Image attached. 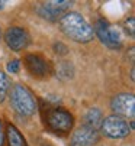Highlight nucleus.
<instances>
[{
	"label": "nucleus",
	"mask_w": 135,
	"mask_h": 146,
	"mask_svg": "<svg viewBox=\"0 0 135 146\" xmlns=\"http://www.w3.org/2000/svg\"><path fill=\"white\" fill-rule=\"evenodd\" d=\"M0 39H2V31H0Z\"/></svg>",
	"instance_id": "4be33fe9"
},
{
	"label": "nucleus",
	"mask_w": 135,
	"mask_h": 146,
	"mask_svg": "<svg viewBox=\"0 0 135 146\" xmlns=\"http://www.w3.org/2000/svg\"><path fill=\"white\" fill-rule=\"evenodd\" d=\"M5 145V132H3V124L2 120H0V146Z\"/></svg>",
	"instance_id": "a211bd4d"
},
{
	"label": "nucleus",
	"mask_w": 135,
	"mask_h": 146,
	"mask_svg": "<svg viewBox=\"0 0 135 146\" xmlns=\"http://www.w3.org/2000/svg\"><path fill=\"white\" fill-rule=\"evenodd\" d=\"M129 55H131V62L134 64V48H131V49H129Z\"/></svg>",
	"instance_id": "6ab92c4d"
},
{
	"label": "nucleus",
	"mask_w": 135,
	"mask_h": 146,
	"mask_svg": "<svg viewBox=\"0 0 135 146\" xmlns=\"http://www.w3.org/2000/svg\"><path fill=\"white\" fill-rule=\"evenodd\" d=\"M60 26L62 33L74 42L87 44L93 39V28L87 23V20L77 12L64 13L60 19Z\"/></svg>",
	"instance_id": "f257e3e1"
},
{
	"label": "nucleus",
	"mask_w": 135,
	"mask_h": 146,
	"mask_svg": "<svg viewBox=\"0 0 135 146\" xmlns=\"http://www.w3.org/2000/svg\"><path fill=\"white\" fill-rule=\"evenodd\" d=\"M135 78V75H134V68L131 70V80H134Z\"/></svg>",
	"instance_id": "aec40b11"
},
{
	"label": "nucleus",
	"mask_w": 135,
	"mask_h": 146,
	"mask_svg": "<svg viewBox=\"0 0 135 146\" xmlns=\"http://www.w3.org/2000/svg\"><path fill=\"white\" fill-rule=\"evenodd\" d=\"M57 77L60 80H62V81L71 80L74 77V67L71 65V62H67V61L58 62V65H57Z\"/></svg>",
	"instance_id": "ddd939ff"
},
{
	"label": "nucleus",
	"mask_w": 135,
	"mask_h": 146,
	"mask_svg": "<svg viewBox=\"0 0 135 146\" xmlns=\"http://www.w3.org/2000/svg\"><path fill=\"white\" fill-rule=\"evenodd\" d=\"M9 87H10V81H9L7 75L0 71V103L5 101V98L9 93Z\"/></svg>",
	"instance_id": "4468645a"
},
{
	"label": "nucleus",
	"mask_w": 135,
	"mask_h": 146,
	"mask_svg": "<svg viewBox=\"0 0 135 146\" xmlns=\"http://www.w3.org/2000/svg\"><path fill=\"white\" fill-rule=\"evenodd\" d=\"M47 123L48 126L58 133H69L73 129V124H74V117L65 111L64 109H51L47 114Z\"/></svg>",
	"instance_id": "7ed1b4c3"
},
{
	"label": "nucleus",
	"mask_w": 135,
	"mask_h": 146,
	"mask_svg": "<svg viewBox=\"0 0 135 146\" xmlns=\"http://www.w3.org/2000/svg\"><path fill=\"white\" fill-rule=\"evenodd\" d=\"M12 107L22 116H32L36 110V101L28 87L22 84H15L10 94Z\"/></svg>",
	"instance_id": "f03ea898"
},
{
	"label": "nucleus",
	"mask_w": 135,
	"mask_h": 146,
	"mask_svg": "<svg viewBox=\"0 0 135 146\" xmlns=\"http://www.w3.org/2000/svg\"><path fill=\"white\" fill-rule=\"evenodd\" d=\"M110 107L116 113V116L134 117L135 114V97L128 93H122L114 97L110 103Z\"/></svg>",
	"instance_id": "6e6552de"
},
{
	"label": "nucleus",
	"mask_w": 135,
	"mask_h": 146,
	"mask_svg": "<svg viewBox=\"0 0 135 146\" xmlns=\"http://www.w3.org/2000/svg\"><path fill=\"white\" fill-rule=\"evenodd\" d=\"M42 146H51V145H42Z\"/></svg>",
	"instance_id": "5701e85b"
},
{
	"label": "nucleus",
	"mask_w": 135,
	"mask_h": 146,
	"mask_svg": "<svg viewBox=\"0 0 135 146\" xmlns=\"http://www.w3.org/2000/svg\"><path fill=\"white\" fill-rule=\"evenodd\" d=\"M102 121H103V116H102V111L99 109H90L84 114V126L93 129L96 132L102 126Z\"/></svg>",
	"instance_id": "9b49d317"
},
{
	"label": "nucleus",
	"mask_w": 135,
	"mask_h": 146,
	"mask_svg": "<svg viewBox=\"0 0 135 146\" xmlns=\"http://www.w3.org/2000/svg\"><path fill=\"white\" fill-rule=\"evenodd\" d=\"M93 33H96L99 36V39L102 42L110 48V49H118L121 48V36H119V32L112 28L106 20L103 19H99L96 20L95 23V28H93Z\"/></svg>",
	"instance_id": "20e7f679"
},
{
	"label": "nucleus",
	"mask_w": 135,
	"mask_h": 146,
	"mask_svg": "<svg viewBox=\"0 0 135 146\" xmlns=\"http://www.w3.org/2000/svg\"><path fill=\"white\" fill-rule=\"evenodd\" d=\"M70 6H71V2H65V0H52V2H47L44 5H39L35 10L41 17L54 22V20H57L58 17L61 19L64 12Z\"/></svg>",
	"instance_id": "423d86ee"
},
{
	"label": "nucleus",
	"mask_w": 135,
	"mask_h": 146,
	"mask_svg": "<svg viewBox=\"0 0 135 146\" xmlns=\"http://www.w3.org/2000/svg\"><path fill=\"white\" fill-rule=\"evenodd\" d=\"M54 51L58 55H65L67 52H69V48H67L64 44H61V42H57V44H54Z\"/></svg>",
	"instance_id": "dca6fc26"
},
{
	"label": "nucleus",
	"mask_w": 135,
	"mask_h": 146,
	"mask_svg": "<svg viewBox=\"0 0 135 146\" xmlns=\"http://www.w3.org/2000/svg\"><path fill=\"white\" fill-rule=\"evenodd\" d=\"M5 40L7 46L12 49V51H24L29 42H31V38H29V33L24 29V28H17V26H13V28H9L5 33Z\"/></svg>",
	"instance_id": "0eeeda50"
},
{
	"label": "nucleus",
	"mask_w": 135,
	"mask_h": 146,
	"mask_svg": "<svg viewBox=\"0 0 135 146\" xmlns=\"http://www.w3.org/2000/svg\"><path fill=\"white\" fill-rule=\"evenodd\" d=\"M3 9V2H0V10Z\"/></svg>",
	"instance_id": "412c9836"
},
{
	"label": "nucleus",
	"mask_w": 135,
	"mask_h": 146,
	"mask_svg": "<svg viewBox=\"0 0 135 146\" xmlns=\"http://www.w3.org/2000/svg\"><path fill=\"white\" fill-rule=\"evenodd\" d=\"M25 64H26V68L29 70V72L35 77H45L50 71L48 62L39 55H26Z\"/></svg>",
	"instance_id": "9d476101"
},
{
	"label": "nucleus",
	"mask_w": 135,
	"mask_h": 146,
	"mask_svg": "<svg viewBox=\"0 0 135 146\" xmlns=\"http://www.w3.org/2000/svg\"><path fill=\"white\" fill-rule=\"evenodd\" d=\"M125 26H126V31H129V35L134 36L135 35V19L134 17H129L126 22H125Z\"/></svg>",
	"instance_id": "f3484780"
},
{
	"label": "nucleus",
	"mask_w": 135,
	"mask_h": 146,
	"mask_svg": "<svg viewBox=\"0 0 135 146\" xmlns=\"http://www.w3.org/2000/svg\"><path fill=\"white\" fill-rule=\"evenodd\" d=\"M99 142V133L90 127H79L70 139V146H93Z\"/></svg>",
	"instance_id": "1a4fd4ad"
},
{
	"label": "nucleus",
	"mask_w": 135,
	"mask_h": 146,
	"mask_svg": "<svg viewBox=\"0 0 135 146\" xmlns=\"http://www.w3.org/2000/svg\"><path fill=\"white\" fill-rule=\"evenodd\" d=\"M19 68H20V61L19 59H13L7 64V71L12 72V74H16L19 72Z\"/></svg>",
	"instance_id": "2eb2a0df"
},
{
	"label": "nucleus",
	"mask_w": 135,
	"mask_h": 146,
	"mask_svg": "<svg viewBox=\"0 0 135 146\" xmlns=\"http://www.w3.org/2000/svg\"><path fill=\"white\" fill-rule=\"evenodd\" d=\"M5 135H6V139H7V145L9 146H28L25 137L20 135V132L13 126V124H7Z\"/></svg>",
	"instance_id": "f8f14e48"
},
{
	"label": "nucleus",
	"mask_w": 135,
	"mask_h": 146,
	"mask_svg": "<svg viewBox=\"0 0 135 146\" xmlns=\"http://www.w3.org/2000/svg\"><path fill=\"white\" fill-rule=\"evenodd\" d=\"M102 130L107 137L112 139H122L126 137L131 133V129L128 126V123L125 121V119L114 114V116H109L102 121Z\"/></svg>",
	"instance_id": "39448f33"
}]
</instances>
